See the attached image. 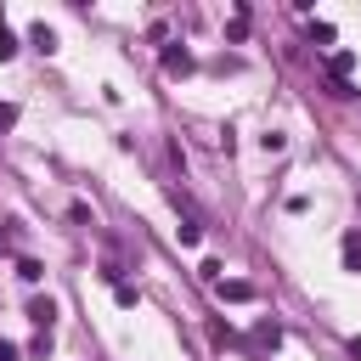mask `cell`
<instances>
[{
  "instance_id": "6da1fadb",
  "label": "cell",
  "mask_w": 361,
  "mask_h": 361,
  "mask_svg": "<svg viewBox=\"0 0 361 361\" xmlns=\"http://www.w3.org/2000/svg\"><path fill=\"white\" fill-rule=\"evenodd\" d=\"M164 68L169 73H192V51L186 45H164Z\"/></svg>"
},
{
  "instance_id": "7a4b0ae2",
  "label": "cell",
  "mask_w": 361,
  "mask_h": 361,
  "mask_svg": "<svg viewBox=\"0 0 361 361\" xmlns=\"http://www.w3.org/2000/svg\"><path fill=\"white\" fill-rule=\"evenodd\" d=\"M51 316H56V305H51V299H34V305H28V322H34L39 333H51Z\"/></svg>"
},
{
  "instance_id": "3957f363",
  "label": "cell",
  "mask_w": 361,
  "mask_h": 361,
  "mask_svg": "<svg viewBox=\"0 0 361 361\" xmlns=\"http://www.w3.org/2000/svg\"><path fill=\"white\" fill-rule=\"evenodd\" d=\"M220 299H231V305H248V299H254V282H220Z\"/></svg>"
},
{
  "instance_id": "277c9868",
  "label": "cell",
  "mask_w": 361,
  "mask_h": 361,
  "mask_svg": "<svg viewBox=\"0 0 361 361\" xmlns=\"http://www.w3.org/2000/svg\"><path fill=\"white\" fill-rule=\"evenodd\" d=\"M344 271H361V231H344Z\"/></svg>"
},
{
  "instance_id": "5b68a950",
  "label": "cell",
  "mask_w": 361,
  "mask_h": 361,
  "mask_svg": "<svg viewBox=\"0 0 361 361\" xmlns=\"http://www.w3.org/2000/svg\"><path fill=\"white\" fill-rule=\"evenodd\" d=\"M28 39H34V45H39V51H56V34H51V28H45V23H34V34H28Z\"/></svg>"
},
{
  "instance_id": "8992f818",
  "label": "cell",
  "mask_w": 361,
  "mask_h": 361,
  "mask_svg": "<svg viewBox=\"0 0 361 361\" xmlns=\"http://www.w3.org/2000/svg\"><path fill=\"white\" fill-rule=\"evenodd\" d=\"M17 276H23V282H39V276H45V265H39V259H23V265H17Z\"/></svg>"
},
{
  "instance_id": "52a82bcc",
  "label": "cell",
  "mask_w": 361,
  "mask_h": 361,
  "mask_svg": "<svg viewBox=\"0 0 361 361\" xmlns=\"http://www.w3.org/2000/svg\"><path fill=\"white\" fill-rule=\"evenodd\" d=\"M259 147H265V152H282V147H288V135H282V130H271V135H259Z\"/></svg>"
},
{
  "instance_id": "ba28073f",
  "label": "cell",
  "mask_w": 361,
  "mask_h": 361,
  "mask_svg": "<svg viewBox=\"0 0 361 361\" xmlns=\"http://www.w3.org/2000/svg\"><path fill=\"white\" fill-rule=\"evenodd\" d=\"M11 51H17V39H11V34H6V28H0V62H6V56H11Z\"/></svg>"
},
{
  "instance_id": "9c48e42d",
  "label": "cell",
  "mask_w": 361,
  "mask_h": 361,
  "mask_svg": "<svg viewBox=\"0 0 361 361\" xmlns=\"http://www.w3.org/2000/svg\"><path fill=\"white\" fill-rule=\"evenodd\" d=\"M11 118H17V107H6V102H0V130H6Z\"/></svg>"
},
{
  "instance_id": "30bf717a",
  "label": "cell",
  "mask_w": 361,
  "mask_h": 361,
  "mask_svg": "<svg viewBox=\"0 0 361 361\" xmlns=\"http://www.w3.org/2000/svg\"><path fill=\"white\" fill-rule=\"evenodd\" d=\"M0 361H17V344H6V338H0Z\"/></svg>"
}]
</instances>
